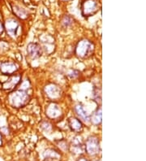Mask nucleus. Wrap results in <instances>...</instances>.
<instances>
[{
  "label": "nucleus",
  "instance_id": "nucleus-1",
  "mask_svg": "<svg viewBox=\"0 0 146 161\" xmlns=\"http://www.w3.org/2000/svg\"><path fill=\"white\" fill-rule=\"evenodd\" d=\"M8 100L13 108H23L29 103L30 100V95L27 91L18 90L10 94Z\"/></svg>",
  "mask_w": 146,
  "mask_h": 161
},
{
  "label": "nucleus",
  "instance_id": "nucleus-2",
  "mask_svg": "<svg viewBox=\"0 0 146 161\" xmlns=\"http://www.w3.org/2000/svg\"><path fill=\"white\" fill-rule=\"evenodd\" d=\"M94 51V43L87 39H81L78 42L76 47V55L80 59L89 58Z\"/></svg>",
  "mask_w": 146,
  "mask_h": 161
},
{
  "label": "nucleus",
  "instance_id": "nucleus-3",
  "mask_svg": "<svg viewBox=\"0 0 146 161\" xmlns=\"http://www.w3.org/2000/svg\"><path fill=\"white\" fill-rule=\"evenodd\" d=\"M85 151L90 155H96L100 152V142L95 136H91L86 141Z\"/></svg>",
  "mask_w": 146,
  "mask_h": 161
},
{
  "label": "nucleus",
  "instance_id": "nucleus-4",
  "mask_svg": "<svg viewBox=\"0 0 146 161\" xmlns=\"http://www.w3.org/2000/svg\"><path fill=\"white\" fill-rule=\"evenodd\" d=\"M45 93L46 96L52 100H56L60 98L62 94L61 88L55 83H50L45 87Z\"/></svg>",
  "mask_w": 146,
  "mask_h": 161
},
{
  "label": "nucleus",
  "instance_id": "nucleus-5",
  "mask_svg": "<svg viewBox=\"0 0 146 161\" xmlns=\"http://www.w3.org/2000/svg\"><path fill=\"white\" fill-rule=\"evenodd\" d=\"M97 11V3L95 0H85L82 4V14L84 16H93Z\"/></svg>",
  "mask_w": 146,
  "mask_h": 161
},
{
  "label": "nucleus",
  "instance_id": "nucleus-6",
  "mask_svg": "<svg viewBox=\"0 0 146 161\" xmlns=\"http://www.w3.org/2000/svg\"><path fill=\"white\" fill-rule=\"evenodd\" d=\"M21 75L20 74H12L11 77L3 83V89L7 91H12L17 86L21 81Z\"/></svg>",
  "mask_w": 146,
  "mask_h": 161
},
{
  "label": "nucleus",
  "instance_id": "nucleus-7",
  "mask_svg": "<svg viewBox=\"0 0 146 161\" xmlns=\"http://www.w3.org/2000/svg\"><path fill=\"white\" fill-rule=\"evenodd\" d=\"M27 52L32 59H37L42 55V47L37 42H30L27 47Z\"/></svg>",
  "mask_w": 146,
  "mask_h": 161
},
{
  "label": "nucleus",
  "instance_id": "nucleus-8",
  "mask_svg": "<svg viewBox=\"0 0 146 161\" xmlns=\"http://www.w3.org/2000/svg\"><path fill=\"white\" fill-rule=\"evenodd\" d=\"M19 22L15 19H8L5 22V27L4 29L7 30V33L9 34L11 37H15L17 35L18 30H19Z\"/></svg>",
  "mask_w": 146,
  "mask_h": 161
},
{
  "label": "nucleus",
  "instance_id": "nucleus-9",
  "mask_svg": "<svg viewBox=\"0 0 146 161\" xmlns=\"http://www.w3.org/2000/svg\"><path fill=\"white\" fill-rule=\"evenodd\" d=\"M71 151L75 155H81L85 151V147H84L83 142H82V138L80 137L76 136L72 139Z\"/></svg>",
  "mask_w": 146,
  "mask_h": 161
},
{
  "label": "nucleus",
  "instance_id": "nucleus-10",
  "mask_svg": "<svg viewBox=\"0 0 146 161\" xmlns=\"http://www.w3.org/2000/svg\"><path fill=\"white\" fill-rule=\"evenodd\" d=\"M19 69L18 65L14 62H11V61H6V62H3L0 64V71L1 73L4 75H11L14 74V73L17 72Z\"/></svg>",
  "mask_w": 146,
  "mask_h": 161
},
{
  "label": "nucleus",
  "instance_id": "nucleus-11",
  "mask_svg": "<svg viewBox=\"0 0 146 161\" xmlns=\"http://www.w3.org/2000/svg\"><path fill=\"white\" fill-rule=\"evenodd\" d=\"M46 113V116L51 119H58L62 116V109L58 104L52 103L47 106Z\"/></svg>",
  "mask_w": 146,
  "mask_h": 161
},
{
  "label": "nucleus",
  "instance_id": "nucleus-12",
  "mask_svg": "<svg viewBox=\"0 0 146 161\" xmlns=\"http://www.w3.org/2000/svg\"><path fill=\"white\" fill-rule=\"evenodd\" d=\"M68 126L72 131L80 133L83 130V125L80 119L76 117H70L68 119Z\"/></svg>",
  "mask_w": 146,
  "mask_h": 161
},
{
  "label": "nucleus",
  "instance_id": "nucleus-13",
  "mask_svg": "<svg viewBox=\"0 0 146 161\" xmlns=\"http://www.w3.org/2000/svg\"><path fill=\"white\" fill-rule=\"evenodd\" d=\"M74 111L80 120H82L84 122L89 121V116L88 115L87 112H86L85 109H84V107L82 106L81 104H76L74 108Z\"/></svg>",
  "mask_w": 146,
  "mask_h": 161
},
{
  "label": "nucleus",
  "instance_id": "nucleus-14",
  "mask_svg": "<svg viewBox=\"0 0 146 161\" xmlns=\"http://www.w3.org/2000/svg\"><path fill=\"white\" fill-rule=\"evenodd\" d=\"M101 117H102V114H101V108H97V110L93 113L91 116V118H89V120L92 122V124L94 125H98L101 123Z\"/></svg>",
  "mask_w": 146,
  "mask_h": 161
},
{
  "label": "nucleus",
  "instance_id": "nucleus-15",
  "mask_svg": "<svg viewBox=\"0 0 146 161\" xmlns=\"http://www.w3.org/2000/svg\"><path fill=\"white\" fill-rule=\"evenodd\" d=\"M44 156L47 159H52L53 161H58L61 158L60 154L54 149H47L44 152Z\"/></svg>",
  "mask_w": 146,
  "mask_h": 161
},
{
  "label": "nucleus",
  "instance_id": "nucleus-16",
  "mask_svg": "<svg viewBox=\"0 0 146 161\" xmlns=\"http://www.w3.org/2000/svg\"><path fill=\"white\" fill-rule=\"evenodd\" d=\"M12 8H13L14 13L16 14V16H18V17L22 19V20H24V19H26L28 17V14L26 12V11L24 9H23L22 8H20V7L17 6V5H15Z\"/></svg>",
  "mask_w": 146,
  "mask_h": 161
},
{
  "label": "nucleus",
  "instance_id": "nucleus-17",
  "mask_svg": "<svg viewBox=\"0 0 146 161\" xmlns=\"http://www.w3.org/2000/svg\"><path fill=\"white\" fill-rule=\"evenodd\" d=\"M73 23V20H72V18L70 17V16H65L64 17L62 18V25L65 28H68L69 26H71Z\"/></svg>",
  "mask_w": 146,
  "mask_h": 161
},
{
  "label": "nucleus",
  "instance_id": "nucleus-18",
  "mask_svg": "<svg viewBox=\"0 0 146 161\" xmlns=\"http://www.w3.org/2000/svg\"><path fill=\"white\" fill-rule=\"evenodd\" d=\"M57 146L62 151H68L69 149V146H68V142L64 140H60V141L57 142Z\"/></svg>",
  "mask_w": 146,
  "mask_h": 161
},
{
  "label": "nucleus",
  "instance_id": "nucleus-19",
  "mask_svg": "<svg viewBox=\"0 0 146 161\" xmlns=\"http://www.w3.org/2000/svg\"><path fill=\"white\" fill-rule=\"evenodd\" d=\"M94 96L95 98V99H97L96 101H100L101 102V89H94Z\"/></svg>",
  "mask_w": 146,
  "mask_h": 161
},
{
  "label": "nucleus",
  "instance_id": "nucleus-20",
  "mask_svg": "<svg viewBox=\"0 0 146 161\" xmlns=\"http://www.w3.org/2000/svg\"><path fill=\"white\" fill-rule=\"evenodd\" d=\"M41 127L42 128V130H44L45 131H51V125L49 123L48 121H44L41 123Z\"/></svg>",
  "mask_w": 146,
  "mask_h": 161
},
{
  "label": "nucleus",
  "instance_id": "nucleus-21",
  "mask_svg": "<svg viewBox=\"0 0 146 161\" xmlns=\"http://www.w3.org/2000/svg\"><path fill=\"white\" fill-rule=\"evenodd\" d=\"M79 76V72L76 70H72V73H69V77L72 79H75Z\"/></svg>",
  "mask_w": 146,
  "mask_h": 161
},
{
  "label": "nucleus",
  "instance_id": "nucleus-22",
  "mask_svg": "<svg viewBox=\"0 0 146 161\" xmlns=\"http://www.w3.org/2000/svg\"><path fill=\"white\" fill-rule=\"evenodd\" d=\"M4 31V27L3 25L2 24V22L0 21V34H2Z\"/></svg>",
  "mask_w": 146,
  "mask_h": 161
},
{
  "label": "nucleus",
  "instance_id": "nucleus-23",
  "mask_svg": "<svg viewBox=\"0 0 146 161\" xmlns=\"http://www.w3.org/2000/svg\"><path fill=\"white\" fill-rule=\"evenodd\" d=\"M77 161H89V160L84 157H80L77 159Z\"/></svg>",
  "mask_w": 146,
  "mask_h": 161
},
{
  "label": "nucleus",
  "instance_id": "nucleus-24",
  "mask_svg": "<svg viewBox=\"0 0 146 161\" xmlns=\"http://www.w3.org/2000/svg\"><path fill=\"white\" fill-rule=\"evenodd\" d=\"M2 143H3V142H2V134H0V147L2 146Z\"/></svg>",
  "mask_w": 146,
  "mask_h": 161
},
{
  "label": "nucleus",
  "instance_id": "nucleus-25",
  "mask_svg": "<svg viewBox=\"0 0 146 161\" xmlns=\"http://www.w3.org/2000/svg\"><path fill=\"white\" fill-rule=\"evenodd\" d=\"M44 161H53L52 159H47V158H45Z\"/></svg>",
  "mask_w": 146,
  "mask_h": 161
},
{
  "label": "nucleus",
  "instance_id": "nucleus-26",
  "mask_svg": "<svg viewBox=\"0 0 146 161\" xmlns=\"http://www.w3.org/2000/svg\"><path fill=\"white\" fill-rule=\"evenodd\" d=\"M96 161H99V160H96Z\"/></svg>",
  "mask_w": 146,
  "mask_h": 161
}]
</instances>
